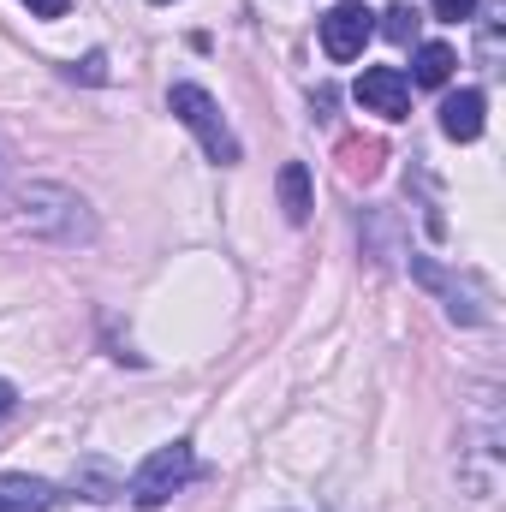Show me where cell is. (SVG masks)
Returning <instances> with one entry per match:
<instances>
[{
	"instance_id": "1",
	"label": "cell",
	"mask_w": 506,
	"mask_h": 512,
	"mask_svg": "<svg viewBox=\"0 0 506 512\" xmlns=\"http://www.w3.org/2000/svg\"><path fill=\"white\" fill-rule=\"evenodd\" d=\"M6 221L30 239H54V245H90L96 239L90 203L66 185H18L6 197Z\"/></svg>"
},
{
	"instance_id": "2",
	"label": "cell",
	"mask_w": 506,
	"mask_h": 512,
	"mask_svg": "<svg viewBox=\"0 0 506 512\" xmlns=\"http://www.w3.org/2000/svg\"><path fill=\"white\" fill-rule=\"evenodd\" d=\"M191 477H197V453H191V441H173V447H155V453L137 465V477L126 483V495L143 512H155V507H167Z\"/></svg>"
},
{
	"instance_id": "3",
	"label": "cell",
	"mask_w": 506,
	"mask_h": 512,
	"mask_svg": "<svg viewBox=\"0 0 506 512\" xmlns=\"http://www.w3.org/2000/svg\"><path fill=\"white\" fill-rule=\"evenodd\" d=\"M167 108H173V120H179V126L197 131V143L209 149V161H221V167H233V161H239V137L227 131V120H221V108H215V96H209V90H197V84H173Z\"/></svg>"
},
{
	"instance_id": "4",
	"label": "cell",
	"mask_w": 506,
	"mask_h": 512,
	"mask_svg": "<svg viewBox=\"0 0 506 512\" xmlns=\"http://www.w3.org/2000/svg\"><path fill=\"white\" fill-rule=\"evenodd\" d=\"M370 36H376V12H370L364 0H340V6L322 18V54H328V60H340V66H346V60H358Z\"/></svg>"
},
{
	"instance_id": "5",
	"label": "cell",
	"mask_w": 506,
	"mask_h": 512,
	"mask_svg": "<svg viewBox=\"0 0 506 512\" xmlns=\"http://www.w3.org/2000/svg\"><path fill=\"white\" fill-rule=\"evenodd\" d=\"M352 96L364 102V114H381V120H405L411 114V84H405L399 66H364Z\"/></svg>"
},
{
	"instance_id": "6",
	"label": "cell",
	"mask_w": 506,
	"mask_h": 512,
	"mask_svg": "<svg viewBox=\"0 0 506 512\" xmlns=\"http://www.w3.org/2000/svg\"><path fill=\"white\" fill-rule=\"evenodd\" d=\"M411 274H417L423 286H435V292L447 298V310H453V322H489V310H483V298H471V286H465V280H453L447 268H435L429 256H411Z\"/></svg>"
},
{
	"instance_id": "7",
	"label": "cell",
	"mask_w": 506,
	"mask_h": 512,
	"mask_svg": "<svg viewBox=\"0 0 506 512\" xmlns=\"http://www.w3.org/2000/svg\"><path fill=\"white\" fill-rule=\"evenodd\" d=\"M483 114H489L483 90H459V96L441 102V131H447L453 143H477V137H483Z\"/></svg>"
},
{
	"instance_id": "8",
	"label": "cell",
	"mask_w": 506,
	"mask_h": 512,
	"mask_svg": "<svg viewBox=\"0 0 506 512\" xmlns=\"http://www.w3.org/2000/svg\"><path fill=\"white\" fill-rule=\"evenodd\" d=\"M274 191H280V209H286V221H292V227H304V221H310V209H316L310 167H304V161H286V167H280V179H274Z\"/></svg>"
},
{
	"instance_id": "9",
	"label": "cell",
	"mask_w": 506,
	"mask_h": 512,
	"mask_svg": "<svg viewBox=\"0 0 506 512\" xmlns=\"http://www.w3.org/2000/svg\"><path fill=\"white\" fill-rule=\"evenodd\" d=\"M453 66H459V54H453L447 42H423V48L411 54V78H405V84H417V90H441V84L453 78Z\"/></svg>"
},
{
	"instance_id": "10",
	"label": "cell",
	"mask_w": 506,
	"mask_h": 512,
	"mask_svg": "<svg viewBox=\"0 0 506 512\" xmlns=\"http://www.w3.org/2000/svg\"><path fill=\"white\" fill-rule=\"evenodd\" d=\"M54 489L42 477H0V512H48Z\"/></svg>"
},
{
	"instance_id": "11",
	"label": "cell",
	"mask_w": 506,
	"mask_h": 512,
	"mask_svg": "<svg viewBox=\"0 0 506 512\" xmlns=\"http://www.w3.org/2000/svg\"><path fill=\"white\" fill-rule=\"evenodd\" d=\"M72 483H78L84 501H114V495H126V483H120V471H114L108 459H78Z\"/></svg>"
},
{
	"instance_id": "12",
	"label": "cell",
	"mask_w": 506,
	"mask_h": 512,
	"mask_svg": "<svg viewBox=\"0 0 506 512\" xmlns=\"http://www.w3.org/2000/svg\"><path fill=\"white\" fill-rule=\"evenodd\" d=\"M340 155H346V173H352V179H376V167H381V143H358V137H352V143H346Z\"/></svg>"
},
{
	"instance_id": "13",
	"label": "cell",
	"mask_w": 506,
	"mask_h": 512,
	"mask_svg": "<svg viewBox=\"0 0 506 512\" xmlns=\"http://www.w3.org/2000/svg\"><path fill=\"white\" fill-rule=\"evenodd\" d=\"M381 18H387V24H381L387 42H411V36H417V12H411V6H387Z\"/></svg>"
},
{
	"instance_id": "14",
	"label": "cell",
	"mask_w": 506,
	"mask_h": 512,
	"mask_svg": "<svg viewBox=\"0 0 506 512\" xmlns=\"http://www.w3.org/2000/svg\"><path fill=\"white\" fill-rule=\"evenodd\" d=\"M471 12H477V0H435V18H447V24H459Z\"/></svg>"
},
{
	"instance_id": "15",
	"label": "cell",
	"mask_w": 506,
	"mask_h": 512,
	"mask_svg": "<svg viewBox=\"0 0 506 512\" xmlns=\"http://www.w3.org/2000/svg\"><path fill=\"white\" fill-rule=\"evenodd\" d=\"M24 6H30L36 18H66V12H72V0H24Z\"/></svg>"
},
{
	"instance_id": "16",
	"label": "cell",
	"mask_w": 506,
	"mask_h": 512,
	"mask_svg": "<svg viewBox=\"0 0 506 512\" xmlns=\"http://www.w3.org/2000/svg\"><path fill=\"white\" fill-rule=\"evenodd\" d=\"M108 78V60L102 54H84V84H102Z\"/></svg>"
},
{
	"instance_id": "17",
	"label": "cell",
	"mask_w": 506,
	"mask_h": 512,
	"mask_svg": "<svg viewBox=\"0 0 506 512\" xmlns=\"http://www.w3.org/2000/svg\"><path fill=\"white\" fill-rule=\"evenodd\" d=\"M12 405H18V393H12V387L0 382V417H6V411H12Z\"/></svg>"
}]
</instances>
